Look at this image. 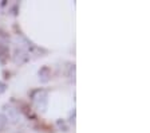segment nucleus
<instances>
[{
	"mask_svg": "<svg viewBox=\"0 0 150 133\" xmlns=\"http://www.w3.org/2000/svg\"><path fill=\"white\" fill-rule=\"evenodd\" d=\"M6 87H7V86H6V83L0 82V95H1L4 92H6Z\"/></svg>",
	"mask_w": 150,
	"mask_h": 133,
	"instance_id": "5",
	"label": "nucleus"
},
{
	"mask_svg": "<svg viewBox=\"0 0 150 133\" xmlns=\"http://www.w3.org/2000/svg\"><path fill=\"white\" fill-rule=\"evenodd\" d=\"M7 118H6V116L4 114H1L0 113V130H3L4 128H6V125H7Z\"/></svg>",
	"mask_w": 150,
	"mask_h": 133,
	"instance_id": "4",
	"label": "nucleus"
},
{
	"mask_svg": "<svg viewBox=\"0 0 150 133\" xmlns=\"http://www.w3.org/2000/svg\"><path fill=\"white\" fill-rule=\"evenodd\" d=\"M7 54H8V48L6 47V44L0 43V59L4 60L7 57Z\"/></svg>",
	"mask_w": 150,
	"mask_h": 133,
	"instance_id": "3",
	"label": "nucleus"
},
{
	"mask_svg": "<svg viewBox=\"0 0 150 133\" xmlns=\"http://www.w3.org/2000/svg\"><path fill=\"white\" fill-rule=\"evenodd\" d=\"M32 102L35 104L38 110L44 112L47 108V92L46 90H36L32 93Z\"/></svg>",
	"mask_w": 150,
	"mask_h": 133,
	"instance_id": "1",
	"label": "nucleus"
},
{
	"mask_svg": "<svg viewBox=\"0 0 150 133\" xmlns=\"http://www.w3.org/2000/svg\"><path fill=\"white\" fill-rule=\"evenodd\" d=\"M6 110H7V116H6L7 121L11 120L12 122H18L19 121V112L16 110L15 108H7Z\"/></svg>",
	"mask_w": 150,
	"mask_h": 133,
	"instance_id": "2",
	"label": "nucleus"
}]
</instances>
